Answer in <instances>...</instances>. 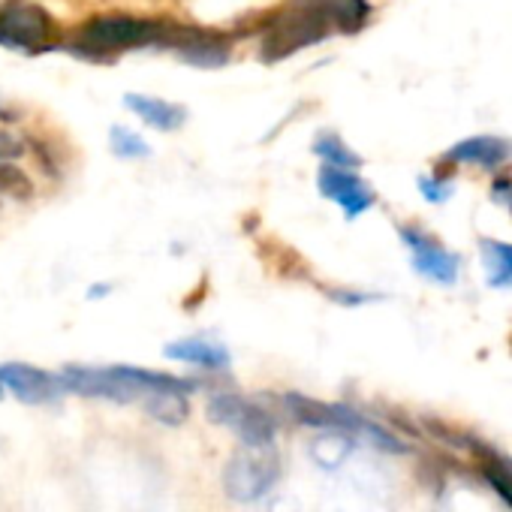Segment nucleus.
Instances as JSON below:
<instances>
[{
	"label": "nucleus",
	"mask_w": 512,
	"mask_h": 512,
	"mask_svg": "<svg viewBox=\"0 0 512 512\" xmlns=\"http://www.w3.org/2000/svg\"><path fill=\"white\" fill-rule=\"evenodd\" d=\"M61 383L67 392H76L82 398H103L115 404L145 401L154 392L163 389H181L193 392L190 380L163 374V371H145L136 365H106V368H88V365H67L61 374Z\"/></svg>",
	"instance_id": "nucleus-1"
},
{
	"label": "nucleus",
	"mask_w": 512,
	"mask_h": 512,
	"mask_svg": "<svg viewBox=\"0 0 512 512\" xmlns=\"http://www.w3.org/2000/svg\"><path fill=\"white\" fill-rule=\"evenodd\" d=\"M163 22L136 19V16H97L85 22L76 37L67 43V49L88 61H112L124 52L136 49H160L163 46Z\"/></svg>",
	"instance_id": "nucleus-2"
},
{
	"label": "nucleus",
	"mask_w": 512,
	"mask_h": 512,
	"mask_svg": "<svg viewBox=\"0 0 512 512\" xmlns=\"http://www.w3.org/2000/svg\"><path fill=\"white\" fill-rule=\"evenodd\" d=\"M335 31L329 22L311 7L308 0H293V4L269 25L263 40V61H284L308 46H317L329 40Z\"/></svg>",
	"instance_id": "nucleus-3"
},
{
	"label": "nucleus",
	"mask_w": 512,
	"mask_h": 512,
	"mask_svg": "<svg viewBox=\"0 0 512 512\" xmlns=\"http://www.w3.org/2000/svg\"><path fill=\"white\" fill-rule=\"evenodd\" d=\"M0 46L19 55H46L64 40L58 22L40 4H13L0 10Z\"/></svg>",
	"instance_id": "nucleus-4"
},
{
	"label": "nucleus",
	"mask_w": 512,
	"mask_h": 512,
	"mask_svg": "<svg viewBox=\"0 0 512 512\" xmlns=\"http://www.w3.org/2000/svg\"><path fill=\"white\" fill-rule=\"evenodd\" d=\"M208 419L229 428L244 446H272L278 434V422L266 407L232 392H220L208 401Z\"/></svg>",
	"instance_id": "nucleus-5"
},
{
	"label": "nucleus",
	"mask_w": 512,
	"mask_h": 512,
	"mask_svg": "<svg viewBox=\"0 0 512 512\" xmlns=\"http://www.w3.org/2000/svg\"><path fill=\"white\" fill-rule=\"evenodd\" d=\"M278 473H281V461L272 446H247L229 461L223 488L232 500L250 503L275 485Z\"/></svg>",
	"instance_id": "nucleus-6"
},
{
	"label": "nucleus",
	"mask_w": 512,
	"mask_h": 512,
	"mask_svg": "<svg viewBox=\"0 0 512 512\" xmlns=\"http://www.w3.org/2000/svg\"><path fill=\"white\" fill-rule=\"evenodd\" d=\"M404 247L410 250V260H413V269L416 275L440 284V287H452L461 275V260L458 253L446 250L431 232L419 229V226H401L398 229Z\"/></svg>",
	"instance_id": "nucleus-7"
},
{
	"label": "nucleus",
	"mask_w": 512,
	"mask_h": 512,
	"mask_svg": "<svg viewBox=\"0 0 512 512\" xmlns=\"http://www.w3.org/2000/svg\"><path fill=\"white\" fill-rule=\"evenodd\" d=\"M160 49H172L184 64L199 70H220L232 58V46L226 37L199 28H184V25H166Z\"/></svg>",
	"instance_id": "nucleus-8"
},
{
	"label": "nucleus",
	"mask_w": 512,
	"mask_h": 512,
	"mask_svg": "<svg viewBox=\"0 0 512 512\" xmlns=\"http://www.w3.org/2000/svg\"><path fill=\"white\" fill-rule=\"evenodd\" d=\"M317 187L320 193L335 202L347 220H356L359 214L371 211L377 205V193L371 190V184L353 172V169H341V166H323L317 175Z\"/></svg>",
	"instance_id": "nucleus-9"
},
{
	"label": "nucleus",
	"mask_w": 512,
	"mask_h": 512,
	"mask_svg": "<svg viewBox=\"0 0 512 512\" xmlns=\"http://www.w3.org/2000/svg\"><path fill=\"white\" fill-rule=\"evenodd\" d=\"M0 386L13 392L25 404H55L67 392L58 374H49L37 365L7 362L0 365Z\"/></svg>",
	"instance_id": "nucleus-10"
},
{
	"label": "nucleus",
	"mask_w": 512,
	"mask_h": 512,
	"mask_svg": "<svg viewBox=\"0 0 512 512\" xmlns=\"http://www.w3.org/2000/svg\"><path fill=\"white\" fill-rule=\"evenodd\" d=\"M163 356L172 359V362H184V365H193V368H202V371H226L232 365V356L229 350L214 341V338H181V341H172L163 347Z\"/></svg>",
	"instance_id": "nucleus-11"
},
{
	"label": "nucleus",
	"mask_w": 512,
	"mask_h": 512,
	"mask_svg": "<svg viewBox=\"0 0 512 512\" xmlns=\"http://www.w3.org/2000/svg\"><path fill=\"white\" fill-rule=\"evenodd\" d=\"M443 160L449 163H470L482 169H500L506 160H512V142L497 139V136H473L458 145H452Z\"/></svg>",
	"instance_id": "nucleus-12"
},
{
	"label": "nucleus",
	"mask_w": 512,
	"mask_h": 512,
	"mask_svg": "<svg viewBox=\"0 0 512 512\" xmlns=\"http://www.w3.org/2000/svg\"><path fill=\"white\" fill-rule=\"evenodd\" d=\"M124 106L151 130L169 133L184 127L187 121V109L181 103H169L163 97H148V94H124Z\"/></svg>",
	"instance_id": "nucleus-13"
},
{
	"label": "nucleus",
	"mask_w": 512,
	"mask_h": 512,
	"mask_svg": "<svg viewBox=\"0 0 512 512\" xmlns=\"http://www.w3.org/2000/svg\"><path fill=\"white\" fill-rule=\"evenodd\" d=\"M308 4L320 10V16L335 34H356L368 25L371 16L368 0H308Z\"/></svg>",
	"instance_id": "nucleus-14"
},
{
	"label": "nucleus",
	"mask_w": 512,
	"mask_h": 512,
	"mask_svg": "<svg viewBox=\"0 0 512 512\" xmlns=\"http://www.w3.org/2000/svg\"><path fill=\"white\" fill-rule=\"evenodd\" d=\"M482 263H485L488 287L494 290L512 287V244L497 238H482Z\"/></svg>",
	"instance_id": "nucleus-15"
},
{
	"label": "nucleus",
	"mask_w": 512,
	"mask_h": 512,
	"mask_svg": "<svg viewBox=\"0 0 512 512\" xmlns=\"http://www.w3.org/2000/svg\"><path fill=\"white\" fill-rule=\"evenodd\" d=\"M145 407H148V413H151L157 422H163V425H181V422L187 419V413H190V407H187V392H181V389L154 392V395L145 398Z\"/></svg>",
	"instance_id": "nucleus-16"
},
{
	"label": "nucleus",
	"mask_w": 512,
	"mask_h": 512,
	"mask_svg": "<svg viewBox=\"0 0 512 512\" xmlns=\"http://www.w3.org/2000/svg\"><path fill=\"white\" fill-rule=\"evenodd\" d=\"M314 154L326 166H341V169H359L362 166V157L338 133H320L314 139Z\"/></svg>",
	"instance_id": "nucleus-17"
},
{
	"label": "nucleus",
	"mask_w": 512,
	"mask_h": 512,
	"mask_svg": "<svg viewBox=\"0 0 512 512\" xmlns=\"http://www.w3.org/2000/svg\"><path fill=\"white\" fill-rule=\"evenodd\" d=\"M479 470L488 479V485L512 506V461L503 458L500 452H482Z\"/></svg>",
	"instance_id": "nucleus-18"
},
{
	"label": "nucleus",
	"mask_w": 512,
	"mask_h": 512,
	"mask_svg": "<svg viewBox=\"0 0 512 512\" xmlns=\"http://www.w3.org/2000/svg\"><path fill=\"white\" fill-rule=\"evenodd\" d=\"M109 148H112V154L121 157V160H145V157L151 154V145H148L136 130L121 127V124L109 130Z\"/></svg>",
	"instance_id": "nucleus-19"
},
{
	"label": "nucleus",
	"mask_w": 512,
	"mask_h": 512,
	"mask_svg": "<svg viewBox=\"0 0 512 512\" xmlns=\"http://www.w3.org/2000/svg\"><path fill=\"white\" fill-rule=\"evenodd\" d=\"M0 196H10V199H31L34 196V181L13 160H0Z\"/></svg>",
	"instance_id": "nucleus-20"
},
{
	"label": "nucleus",
	"mask_w": 512,
	"mask_h": 512,
	"mask_svg": "<svg viewBox=\"0 0 512 512\" xmlns=\"http://www.w3.org/2000/svg\"><path fill=\"white\" fill-rule=\"evenodd\" d=\"M419 193L428 199V202H446L452 196V181L449 178H440V175H422L419 181Z\"/></svg>",
	"instance_id": "nucleus-21"
},
{
	"label": "nucleus",
	"mask_w": 512,
	"mask_h": 512,
	"mask_svg": "<svg viewBox=\"0 0 512 512\" xmlns=\"http://www.w3.org/2000/svg\"><path fill=\"white\" fill-rule=\"evenodd\" d=\"M25 151H28V148H25V142H22L19 136H13V133H7V130H0V160H19Z\"/></svg>",
	"instance_id": "nucleus-22"
},
{
	"label": "nucleus",
	"mask_w": 512,
	"mask_h": 512,
	"mask_svg": "<svg viewBox=\"0 0 512 512\" xmlns=\"http://www.w3.org/2000/svg\"><path fill=\"white\" fill-rule=\"evenodd\" d=\"M491 199L494 202H500L509 214H512V178H497L494 184H491Z\"/></svg>",
	"instance_id": "nucleus-23"
},
{
	"label": "nucleus",
	"mask_w": 512,
	"mask_h": 512,
	"mask_svg": "<svg viewBox=\"0 0 512 512\" xmlns=\"http://www.w3.org/2000/svg\"><path fill=\"white\" fill-rule=\"evenodd\" d=\"M329 296L335 299V302H341V305H368V302H374L377 296H371V293H359V290H329Z\"/></svg>",
	"instance_id": "nucleus-24"
},
{
	"label": "nucleus",
	"mask_w": 512,
	"mask_h": 512,
	"mask_svg": "<svg viewBox=\"0 0 512 512\" xmlns=\"http://www.w3.org/2000/svg\"><path fill=\"white\" fill-rule=\"evenodd\" d=\"M109 293V284H103V287H91V299H97V296H106Z\"/></svg>",
	"instance_id": "nucleus-25"
},
{
	"label": "nucleus",
	"mask_w": 512,
	"mask_h": 512,
	"mask_svg": "<svg viewBox=\"0 0 512 512\" xmlns=\"http://www.w3.org/2000/svg\"><path fill=\"white\" fill-rule=\"evenodd\" d=\"M0 398H4V386H0Z\"/></svg>",
	"instance_id": "nucleus-26"
}]
</instances>
